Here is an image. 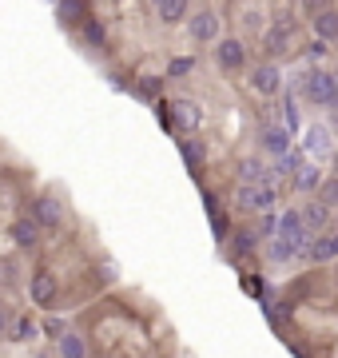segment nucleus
<instances>
[{
  "instance_id": "2",
  "label": "nucleus",
  "mask_w": 338,
  "mask_h": 358,
  "mask_svg": "<svg viewBox=\"0 0 338 358\" xmlns=\"http://www.w3.org/2000/svg\"><path fill=\"white\" fill-rule=\"evenodd\" d=\"M303 96L319 108H338V76L330 72H310L303 80Z\"/></svg>"
},
{
  "instance_id": "22",
  "label": "nucleus",
  "mask_w": 338,
  "mask_h": 358,
  "mask_svg": "<svg viewBox=\"0 0 338 358\" xmlns=\"http://www.w3.org/2000/svg\"><path fill=\"white\" fill-rule=\"evenodd\" d=\"M12 339H17V342L36 339V323H32V319H17V326H12Z\"/></svg>"
},
{
  "instance_id": "5",
  "label": "nucleus",
  "mask_w": 338,
  "mask_h": 358,
  "mask_svg": "<svg viewBox=\"0 0 338 358\" xmlns=\"http://www.w3.org/2000/svg\"><path fill=\"white\" fill-rule=\"evenodd\" d=\"M28 294H32L36 307H48L52 299H56V279H52L48 271H36L32 283H28Z\"/></svg>"
},
{
  "instance_id": "18",
  "label": "nucleus",
  "mask_w": 338,
  "mask_h": 358,
  "mask_svg": "<svg viewBox=\"0 0 338 358\" xmlns=\"http://www.w3.org/2000/svg\"><path fill=\"white\" fill-rule=\"evenodd\" d=\"M171 112H176L179 128H195V124H199V108H195V104H183V100H179V104H171Z\"/></svg>"
},
{
  "instance_id": "33",
  "label": "nucleus",
  "mask_w": 338,
  "mask_h": 358,
  "mask_svg": "<svg viewBox=\"0 0 338 358\" xmlns=\"http://www.w3.org/2000/svg\"><path fill=\"white\" fill-rule=\"evenodd\" d=\"M335 176H338V151H335Z\"/></svg>"
},
{
  "instance_id": "6",
  "label": "nucleus",
  "mask_w": 338,
  "mask_h": 358,
  "mask_svg": "<svg viewBox=\"0 0 338 358\" xmlns=\"http://www.w3.org/2000/svg\"><path fill=\"white\" fill-rule=\"evenodd\" d=\"M251 84H255L259 96H274V92H279V84H283V72H279L274 64H259L255 76H251Z\"/></svg>"
},
{
  "instance_id": "25",
  "label": "nucleus",
  "mask_w": 338,
  "mask_h": 358,
  "mask_svg": "<svg viewBox=\"0 0 338 358\" xmlns=\"http://www.w3.org/2000/svg\"><path fill=\"white\" fill-rule=\"evenodd\" d=\"M84 36H88L92 44H104V24H100V20H88V24H84Z\"/></svg>"
},
{
  "instance_id": "4",
  "label": "nucleus",
  "mask_w": 338,
  "mask_h": 358,
  "mask_svg": "<svg viewBox=\"0 0 338 358\" xmlns=\"http://www.w3.org/2000/svg\"><path fill=\"white\" fill-rule=\"evenodd\" d=\"M215 60H219L223 72H239V68L247 64V48H243L239 40H231V36H227L223 44H219V52H215Z\"/></svg>"
},
{
  "instance_id": "7",
  "label": "nucleus",
  "mask_w": 338,
  "mask_h": 358,
  "mask_svg": "<svg viewBox=\"0 0 338 358\" xmlns=\"http://www.w3.org/2000/svg\"><path fill=\"white\" fill-rule=\"evenodd\" d=\"M191 36L195 40H203V44H207V40H219V17H215L211 8L195 12L191 17Z\"/></svg>"
},
{
  "instance_id": "10",
  "label": "nucleus",
  "mask_w": 338,
  "mask_h": 358,
  "mask_svg": "<svg viewBox=\"0 0 338 358\" xmlns=\"http://www.w3.org/2000/svg\"><path fill=\"white\" fill-rule=\"evenodd\" d=\"M60 219H64V207H60V199H36V223H44V227H60Z\"/></svg>"
},
{
  "instance_id": "15",
  "label": "nucleus",
  "mask_w": 338,
  "mask_h": 358,
  "mask_svg": "<svg viewBox=\"0 0 338 358\" xmlns=\"http://www.w3.org/2000/svg\"><path fill=\"white\" fill-rule=\"evenodd\" d=\"M156 17H160L163 24L187 20V4H183V0H160V4H156Z\"/></svg>"
},
{
  "instance_id": "16",
  "label": "nucleus",
  "mask_w": 338,
  "mask_h": 358,
  "mask_svg": "<svg viewBox=\"0 0 338 358\" xmlns=\"http://www.w3.org/2000/svg\"><path fill=\"white\" fill-rule=\"evenodd\" d=\"M239 179L247 187H259V183H267V167L259 160H239Z\"/></svg>"
},
{
  "instance_id": "31",
  "label": "nucleus",
  "mask_w": 338,
  "mask_h": 358,
  "mask_svg": "<svg viewBox=\"0 0 338 358\" xmlns=\"http://www.w3.org/2000/svg\"><path fill=\"white\" fill-rule=\"evenodd\" d=\"M44 330H48V335H64V323H60V319H48V323H44Z\"/></svg>"
},
{
  "instance_id": "21",
  "label": "nucleus",
  "mask_w": 338,
  "mask_h": 358,
  "mask_svg": "<svg viewBox=\"0 0 338 358\" xmlns=\"http://www.w3.org/2000/svg\"><path fill=\"white\" fill-rule=\"evenodd\" d=\"M319 203H326V207H335V203H338V176L326 179V183L319 187Z\"/></svg>"
},
{
  "instance_id": "12",
  "label": "nucleus",
  "mask_w": 338,
  "mask_h": 358,
  "mask_svg": "<svg viewBox=\"0 0 338 358\" xmlns=\"http://www.w3.org/2000/svg\"><path fill=\"white\" fill-rule=\"evenodd\" d=\"M322 183H326V179H322L319 163H303V167L294 171V187H299V191H319Z\"/></svg>"
},
{
  "instance_id": "20",
  "label": "nucleus",
  "mask_w": 338,
  "mask_h": 358,
  "mask_svg": "<svg viewBox=\"0 0 338 358\" xmlns=\"http://www.w3.org/2000/svg\"><path fill=\"white\" fill-rule=\"evenodd\" d=\"M60 355H64V358H84V339L64 335V339H60Z\"/></svg>"
},
{
  "instance_id": "8",
  "label": "nucleus",
  "mask_w": 338,
  "mask_h": 358,
  "mask_svg": "<svg viewBox=\"0 0 338 358\" xmlns=\"http://www.w3.org/2000/svg\"><path fill=\"white\" fill-rule=\"evenodd\" d=\"M259 144L267 147L271 156H279V160H287V156H290V135H287V128H263Z\"/></svg>"
},
{
  "instance_id": "23",
  "label": "nucleus",
  "mask_w": 338,
  "mask_h": 358,
  "mask_svg": "<svg viewBox=\"0 0 338 358\" xmlns=\"http://www.w3.org/2000/svg\"><path fill=\"white\" fill-rule=\"evenodd\" d=\"M255 235H251V231H239V235H235V247H231V251H235V255H251V251H255Z\"/></svg>"
},
{
  "instance_id": "24",
  "label": "nucleus",
  "mask_w": 338,
  "mask_h": 358,
  "mask_svg": "<svg viewBox=\"0 0 338 358\" xmlns=\"http://www.w3.org/2000/svg\"><path fill=\"white\" fill-rule=\"evenodd\" d=\"M183 160L191 163V167H199V163H203V147L195 144V140H187V144H183Z\"/></svg>"
},
{
  "instance_id": "3",
  "label": "nucleus",
  "mask_w": 338,
  "mask_h": 358,
  "mask_svg": "<svg viewBox=\"0 0 338 358\" xmlns=\"http://www.w3.org/2000/svg\"><path fill=\"white\" fill-rule=\"evenodd\" d=\"M271 203H274V187H267V183H259V187L243 183L239 191H235V207L239 211H267Z\"/></svg>"
},
{
  "instance_id": "17",
  "label": "nucleus",
  "mask_w": 338,
  "mask_h": 358,
  "mask_svg": "<svg viewBox=\"0 0 338 358\" xmlns=\"http://www.w3.org/2000/svg\"><path fill=\"white\" fill-rule=\"evenodd\" d=\"M306 255H310V259H314V263H326V259H335V255H338V235H330V239H319V243L310 247Z\"/></svg>"
},
{
  "instance_id": "13",
  "label": "nucleus",
  "mask_w": 338,
  "mask_h": 358,
  "mask_svg": "<svg viewBox=\"0 0 338 358\" xmlns=\"http://www.w3.org/2000/svg\"><path fill=\"white\" fill-rule=\"evenodd\" d=\"M290 32H294V28H290V20H274V28L267 32V52H271V56H279V52L287 48Z\"/></svg>"
},
{
  "instance_id": "32",
  "label": "nucleus",
  "mask_w": 338,
  "mask_h": 358,
  "mask_svg": "<svg viewBox=\"0 0 338 358\" xmlns=\"http://www.w3.org/2000/svg\"><path fill=\"white\" fill-rule=\"evenodd\" d=\"M187 68H191V60H176V64H171V76H183Z\"/></svg>"
},
{
  "instance_id": "14",
  "label": "nucleus",
  "mask_w": 338,
  "mask_h": 358,
  "mask_svg": "<svg viewBox=\"0 0 338 358\" xmlns=\"http://www.w3.org/2000/svg\"><path fill=\"white\" fill-rule=\"evenodd\" d=\"M326 219H330V207H326V203H319V199L303 207V223L310 231H322V227H326Z\"/></svg>"
},
{
  "instance_id": "19",
  "label": "nucleus",
  "mask_w": 338,
  "mask_h": 358,
  "mask_svg": "<svg viewBox=\"0 0 338 358\" xmlns=\"http://www.w3.org/2000/svg\"><path fill=\"white\" fill-rule=\"evenodd\" d=\"M326 144H330L326 128H310V131H306V147H310L314 156H322V151H326Z\"/></svg>"
},
{
  "instance_id": "29",
  "label": "nucleus",
  "mask_w": 338,
  "mask_h": 358,
  "mask_svg": "<svg viewBox=\"0 0 338 358\" xmlns=\"http://www.w3.org/2000/svg\"><path fill=\"white\" fill-rule=\"evenodd\" d=\"M271 231H279V219H274V215H263V235H271Z\"/></svg>"
},
{
  "instance_id": "11",
  "label": "nucleus",
  "mask_w": 338,
  "mask_h": 358,
  "mask_svg": "<svg viewBox=\"0 0 338 358\" xmlns=\"http://www.w3.org/2000/svg\"><path fill=\"white\" fill-rule=\"evenodd\" d=\"M314 36H319L322 44L338 40V8H322L319 17H314Z\"/></svg>"
},
{
  "instance_id": "26",
  "label": "nucleus",
  "mask_w": 338,
  "mask_h": 358,
  "mask_svg": "<svg viewBox=\"0 0 338 358\" xmlns=\"http://www.w3.org/2000/svg\"><path fill=\"white\" fill-rule=\"evenodd\" d=\"M290 255H294V247H287V243H274V247H271V259H274V263H287Z\"/></svg>"
},
{
  "instance_id": "28",
  "label": "nucleus",
  "mask_w": 338,
  "mask_h": 358,
  "mask_svg": "<svg viewBox=\"0 0 338 358\" xmlns=\"http://www.w3.org/2000/svg\"><path fill=\"white\" fill-rule=\"evenodd\" d=\"M60 17H84L80 4H60Z\"/></svg>"
},
{
  "instance_id": "30",
  "label": "nucleus",
  "mask_w": 338,
  "mask_h": 358,
  "mask_svg": "<svg viewBox=\"0 0 338 358\" xmlns=\"http://www.w3.org/2000/svg\"><path fill=\"white\" fill-rule=\"evenodd\" d=\"M322 52H326V44H322V40H314V44H310V48H306V56H310V60H319Z\"/></svg>"
},
{
  "instance_id": "27",
  "label": "nucleus",
  "mask_w": 338,
  "mask_h": 358,
  "mask_svg": "<svg viewBox=\"0 0 338 358\" xmlns=\"http://www.w3.org/2000/svg\"><path fill=\"white\" fill-rule=\"evenodd\" d=\"M0 271H4V283H17V263H12V259L0 263Z\"/></svg>"
},
{
  "instance_id": "1",
  "label": "nucleus",
  "mask_w": 338,
  "mask_h": 358,
  "mask_svg": "<svg viewBox=\"0 0 338 358\" xmlns=\"http://www.w3.org/2000/svg\"><path fill=\"white\" fill-rule=\"evenodd\" d=\"M279 243L294 247V251H310V247H314V231L303 223V211L279 215Z\"/></svg>"
},
{
  "instance_id": "9",
  "label": "nucleus",
  "mask_w": 338,
  "mask_h": 358,
  "mask_svg": "<svg viewBox=\"0 0 338 358\" xmlns=\"http://www.w3.org/2000/svg\"><path fill=\"white\" fill-rule=\"evenodd\" d=\"M8 235H12V243L24 247V251L40 243V227H36V219H17V223L8 227Z\"/></svg>"
}]
</instances>
